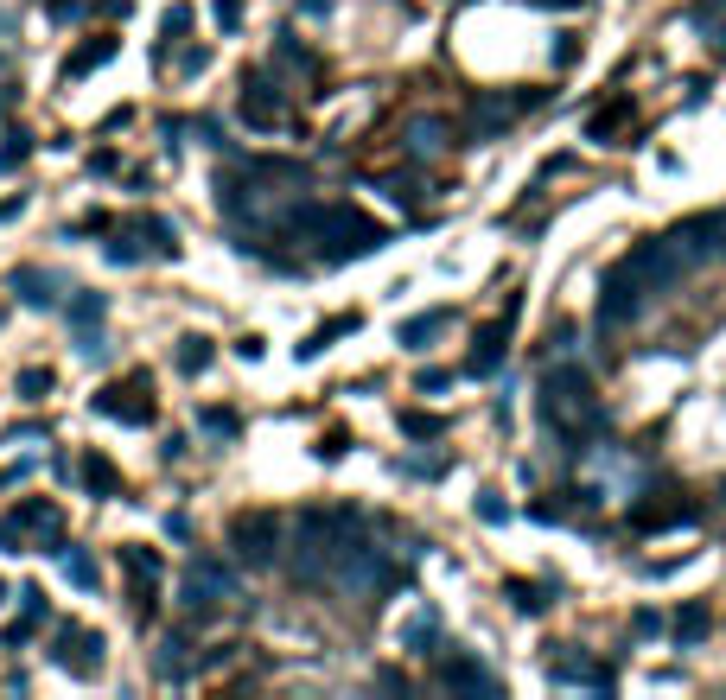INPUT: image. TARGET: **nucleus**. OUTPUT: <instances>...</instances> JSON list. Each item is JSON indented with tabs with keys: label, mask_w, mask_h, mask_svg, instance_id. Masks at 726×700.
Segmentation results:
<instances>
[{
	"label": "nucleus",
	"mask_w": 726,
	"mask_h": 700,
	"mask_svg": "<svg viewBox=\"0 0 726 700\" xmlns=\"http://www.w3.org/2000/svg\"><path fill=\"white\" fill-rule=\"evenodd\" d=\"M402 650H408V656H434V650H440V611H434V605H427L421 618H408Z\"/></svg>",
	"instance_id": "obj_13"
},
{
	"label": "nucleus",
	"mask_w": 726,
	"mask_h": 700,
	"mask_svg": "<svg viewBox=\"0 0 726 700\" xmlns=\"http://www.w3.org/2000/svg\"><path fill=\"white\" fill-rule=\"evenodd\" d=\"M198 427L211 433V440H236L242 420H236V408H204V414H198Z\"/></svg>",
	"instance_id": "obj_26"
},
{
	"label": "nucleus",
	"mask_w": 726,
	"mask_h": 700,
	"mask_svg": "<svg viewBox=\"0 0 726 700\" xmlns=\"http://www.w3.org/2000/svg\"><path fill=\"white\" fill-rule=\"evenodd\" d=\"M281 242H306L325 261H351V255H376L389 242V230L376 217H363L351 204H293L281 223H274Z\"/></svg>",
	"instance_id": "obj_1"
},
{
	"label": "nucleus",
	"mask_w": 726,
	"mask_h": 700,
	"mask_svg": "<svg viewBox=\"0 0 726 700\" xmlns=\"http://www.w3.org/2000/svg\"><path fill=\"white\" fill-rule=\"evenodd\" d=\"M555 681H567V688H574V681H580V688H612L618 675H612V669H599V662H586V656H580V662H555Z\"/></svg>",
	"instance_id": "obj_18"
},
{
	"label": "nucleus",
	"mask_w": 726,
	"mask_h": 700,
	"mask_svg": "<svg viewBox=\"0 0 726 700\" xmlns=\"http://www.w3.org/2000/svg\"><path fill=\"white\" fill-rule=\"evenodd\" d=\"M701 516V503H682V497H669V503H637L631 510V529H676V522H695Z\"/></svg>",
	"instance_id": "obj_11"
},
{
	"label": "nucleus",
	"mask_w": 726,
	"mask_h": 700,
	"mask_svg": "<svg viewBox=\"0 0 726 700\" xmlns=\"http://www.w3.org/2000/svg\"><path fill=\"white\" fill-rule=\"evenodd\" d=\"M102 650H109V643H102L96 630H83V624H58V637H51V662H58L64 675H77V681H90L102 669Z\"/></svg>",
	"instance_id": "obj_4"
},
{
	"label": "nucleus",
	"mask_w": 726,
	"mask_h": 700,
	"mask_svg": "<svg viewBox=\"0 0 726 700\" xmlns=\"http://www.w3.org/2000/svg\"><path fill=\"white\" fill-rule=\"evenodd\" d=\"M102 306H109L102 293H77V300L64 306V312H71V325H102Z\"/></svg>",
	"instance_id": "obj_31"
},
{
	"label": "nucleus",
	"mask_w": 726,
	"mask_h": 700,
	"mask_svg": "<svg viewBox=\"0 0 726 700\" xmlns=\"http://www.w3.org/2000/svg\"><path fill=\"white\" fill-rule=\"evenodd\" d=\"M51 554H58V567H64V580H71V586H96V560L83 554V548H71V541H58Z\"/></svg>",
	"instance_id": "obj_19"
},
{
	"label": "nucleus",
	"mask_w": 726,
	"mask_h": 700,
	"mask_svg": "<svg viewBox=\"0 0 726 700\" xmlns=\"http://www.w3.org/2000/svg\"><path fill=\"white\" fill-rule=\"evenodd\" d=\"M32 624H39V618H20V624H7V650H26V637H32Z\"/></svg>",
	"instance_id": "obj_40"
},
{
	"label": "nucleus",
	"mask_w": 726,
	"mask_h": 700,
	"mask_svg": "<svg viewBox=\"0 0 726 700\" xmlns=\"http://www.w3.org/2000/svg\"><path fill=\"white\" fill-rule=\"evenodd\" d=\"M618 121H631V102L625 96H612L605 109L586 121V140H599V147H612V134H618Z\"/></svg>",
	"instance_id": "obj_17"
},
{
	"label": "nucleus",
	"mask_w": 726,
	"mask_h": 700,
	"mask_svg": "<svg viewBox=\"0 0 726 700\" xmlns=\"http://www.w3.org/2000/svg\"><path fill=\"white\" fill-rule=\"evenodd\" d=\"M13 522H20V529L39 541V548H45V541L58 548V535H64V510H58V503H20V510H13Z\"/></svg>",
	"instance_id": "obj_12"
},
{
	"label": "nucleus",
	"mask_w": 726,
	"mask_h": 700,
	"mask_svg": "<svg viewBox=\"0 0 726 700\" xmlns=\"http://www.w3.org/2000/svg\"><path fill=\"white\" fill-rule=\"evenodd\" d=\"M478 522H510V503L497 497V490H484V497H478Z\"/></svg>",
	"instance_id": "obj_34"
},
{
	"label": "nucleus",
	"mask_w": 726,
	"mask_h": 700,
	"mask_svg": "<svg viewBox=\"0 0 726 700\" xmlns=\"http://www.w3.org/2000/svg\"><path fill=\"white\" fill-rule=\"evenodd\" d=\"M192 134L204 140V147H230V140H223V128H217V121H192Z\"/></svg>",
	"instance_id": "obj_38"
},
{
	"label": "nucleus",
	"mask_w": 726,
	"mask_h": 700,
	"mask_svg": "<svg viewBox=\"0 0 726 700\" xmlns=\"http://www.w3.org/2000/svg\"><path fill=\"white\" fill-rule=\"evenodd\" d=\"M51 382H58V376L32 363V370H20V382H13V389H20V401H45V395H51Z\"/></svg>",
	"instance_id": "obj_30"
},
{
	"label": "nucleus",
	"mask_w": 726,
	"mask_h": 700,
	"mask_svg": "<svg viewBox=\"0 0 726 700\" xmlns=\"http://www.w3.org/2000/svg\"><path fill=\"white\" fill-rule=\"evenodd\" d=\"M395 465H402L408 478H440V471H446V452H414V459H395Z\"/></svg>",
	"instance_id": "obj_32"
},
{
	"label": "nucleus",
	"mask_w": 726,
	"mask_h": 700,
	"mask_svg": "<svg viewBox=\"0 0 726 700\" xmlns=\"http://www.w3.org/2000/svg\"><path fill=\"white\" fill-rule=\"evenodd\" d=\"M121 567H128L134 580H160V573H166V560L153 554V548H121Z\"/></svg>",
	"instance_id": "obj_23"
},
{
	"label": "nucleus",
	"mask_w": 726,
	"mask_h": 700,
	"mask_svg": "<svg viewBox=\"0 0 726 700\" xmlns=\"http://www.w3.org/2000/svg\"><path fill=\"white\" fill-rule=\"evenodd\" d=\"M32 160V134H7L0 140V172H20Z\"/></svg>",
	"instance_id": "obj_29"
},
{
	"label": "nucleus",
	"mask_w": 726,
	"mask_h": 700,
	"mask_svg": "<svg viewBox=\"0 0 726 700\" xmlns=\"http://www.w3.org/2000/svg\"><path fill=\"white\" fill-rule=\"evenodd\" d=\"M179 370H185V376L211 370V338H179Z\"/></svg>",
	"instance_id": "obj_28"
},
{
	"label": "nucleus",
	"mask_w": 726,
	"mask_h": 700,
	"mask_svg": "<svg viewBox=\"0 0 726 700\" xmlns=\"http://www.w3.org/2000/svg\"><path fill=\"white\" fill-rule=\"evenodd\" d=\"M707 624H714V611H707V605H688L682 618H676V643H701Z\"/></svg>",
	"instance_id": "obj_27"
},
{
	"label": "nucleus",
	"mask_w": 726,
	"mask_h": 700,
	"mask_svg": "<svg viewBox=\"0 0 726 700\" xmlns=\"http://www.w3.org/2000/svg\"><path fill=\"white\" fill-rule=\"evenodd\" d=\"M185 26H192V7H185V0H179V7H166V20H160V32H166L160 45H172V39H179Z\"/></svg>",
	"instance_id": "obj_33"
},
{
	"label": "nucleus",
	"mask_w": 726,
	"mask_h": 700,
	"mask_svg": "<svg viewBox=\"0 0 726 700\" xmlns=\"http://www.w3.org/2000/svg\"><path fill=\"white\" fill-rule=\"evenodd\" d=\"M20 605H26V618H45V592L39 586H20Z\"/></svg>",
	"instance_id": "obj_39"
},
{
	"label": "nucleus",
	"mask_w": 726,
	"mask_h": 700,
	"mask_svg": "<svg viewBox=\"0 0 726 700\" xmlns=\"http://www.w3.org/2000/svg\"><path fill=\"white\" fill-rule=\"evenodd\" d=\"M242 121H249V128H281L287 121V96H281V83H274L268 70H249V77H242Z\"/></svg>",
	"instance_id": "obj_6"
},
{
	"label": "nucleus",
	"mask_w": 726,
	"mask_h": 700,
	"mask_svg": "<svg viewBox=\"0 0 726 700\" xmlns=\"http://www.w3.org/2000/svg\"><path fill=\"white\" fill-rule=\"evenodd\" d=\"M446 382H453V376H446V370H421V395H434V389H446Z\"/></svg>",
	"instance_id": "obj_41"
},
{
	"label": "nucleus",
	"mask_w": 726,
	"mask_h": 700,
	"mask_svg": "<svg viewBox=\"0 0 726 700\" xmlns=\"http://www.w3.org/2000/svg\"><path fill=\"white\" fill-rule=\"evenodd\" d=\"M90 408L102 420H121V427H153V389H147V376H128V382H109V389H96L90 395Z\"/></svg>",
	"instance_id": "obj_2"
},
{
	"label": "nucleus",
	"mask_w": 726,
	"mask_h": 700,
	"mask_svg": "<svg viewBox=\"0 0 726 700\" xmlns=\"http://www.w3.org/2000/svg\"><path fill=\"white\" fill-rule=\"evenodd\" d=\"M236 567L217 554H198L192 560V580H185V611H217L223 599H236Z\"/></svg>",
	"instance_id": "obj_3"
},
{
	"label": "nucleus",
	"mask_w": 726,
	"mask_h": 700,
	"mask_svg": "<svg viewBox=\"0 0 726 700\" xmlns=\"http://www.w3.org/2000/svg\"><path fill=\"white\" fill-rule=\"evenodd\" d=\"M217 26H223V32L242 26V0H217Z\"/></svg>",
	"instance_id": "obj_35"
},
{
	"label": "nucleus",
	"mask_w": 726,
	"mask_h": 700,
	"mask_svg": "<svg viewBox=\"0 0 726 700\" xmlns=\"http://www.w3.org/2000/svg\"><path fill=\"white\" fill-rule=\"evenodd\" d=\"M446 325H453V312H421V319H408L402 331H395V344H408V350H427V344H434Z\"/></svg>",
	"instance_id": "obj_14"
},
{
	"label": "nucleus",
	"mask_w": 726,
	"mask_h": 700,
	"mask_svg": "<svg viewBox=\"0 0 726 700\" xmlns=\"http://www.w3.org/2000/svg\"><path fill=\"white\" fill-rule=\"evenodd\" d=\"M7 287L20 293V306H64V274H45V268H13Z\"/></svg>",
	"instance_id": "obj_8"
},
{
	"label": "nucleus",
	"mask_w": 726,
	"mask_h": 700,
	"mask_svg": "<svg viewBox=\"0 0 726 700\" xmlns=\"http://www.w3.org/2000/svg\"><path fill=\"white\" fill-rule=\"evenodd\" d=\"M7 599H13V586H7V580H0V605H7Z\"/></svg>",
	"instance_id": "obj_42"
},
{
	"label": "nucleus",
	"mask_w": 726,
	"mask_h": 700,
	"mask_svg": "<svg viewBox=\"0 0 726 700\" xmlns=\"http://www.w3.org/2000/svg\"><path fill=\"white\" fill-rule=\"evenodd\" d=\"M83 484L102 490V497H121V471L102 459V452H90V459H83Z\"/></svg>",
	"instance_id": "obj_21"
},
{
	"label": "nucleus",
	"mask_w": 726,
	"mask_h": 700,
	"mask_svg": "<svg viewBox=\"0 0 726 700\" xmlns=\"http://www.w3.org/2000/svg\"><path fill=\"white\" fill-rule=\"evenodd\" d=\"M402 433H408V440H440L446 420L440 414H421V408H402Z\"/></svg>",
	"instance_id": "obj_24"
},
{
	"label": "nucleus",
	"mask_w": 726,
	"mask_h": 700,
	"mask_svg": "<svg viewBox=\"0 0 726 700\" xmlns=\"http://www.w3.org/2000/svg\"><path fill=\"white\" fill-rule=\"evenodd\" d=\"M440 681H446V688H472V694H497V675L484 669L478 656H465V650H453L440 662Z\"/></svg>",
	"instance_id": "obj_9"
},
{
	"label": "nucleus",
	"mask_w": 726,
	"mask_h": 700,
	"mask_svg": "<svg viewBox=\"0 0 726 700\" xmlns=\"http://www.w3.org/2000/svg\"><path fill=\"white\" fill-rule=\"evenodd\" d=\"M344 446H351V433H325V440H319V459H344Z\"/></svg>",
	"instance_id": "obj_36"
},
{
	"label": "nucleus",
	"mask_w": 726,
	"mask_h": 700,
	"mask_svg": "<svg viewBox=\"0 0 726 700\" xmlns=\"http://www.w3.org/2000/svg\"><path fill=\"white\" fill-rule=\"evenodd\" d=\"M77 357H83V363H109V357H115L109 338H102V325H77Z\"/></svg>",
	"instance_id": "obj_25"
},
{
	"label": "nucleus",
	"mask_w": 726,
	"mask_h": 700,
	"mask_svg": "<svg viewBox=\"0 0 726 700\" xmlns=\"http://www.w3.org/2000/svg\"><path fill=\"white\" fill-rule=\"evenodd\" d=\"M134 236H147V249L160 261H179V230L166 217H134Z\"/></svg>",
	"instance_id": "obj_15"
},
{
	"label": "nucleus",
	"mask_w": 726,
	"mask_h": 700,
	"mask_svg": "<svg viewBox=\"0 0 726 700\" xmlns=\"http://www.w3.org/2000/svg\"><path fill=\"white\" fill-rule=\"evenodd\" d=\"M631 630H637V637H656V630H663V611H637Z\"/></svg>",
	"instance_id": "obj_37"
},
{
	"label": "nucleus",
	"mask_w": 726,
	"mask_h": 700,
	"mask_svg": "<svg viewBox=\"0 0 726 700\" xmlns=\"http://www.w3.org/2000/svg\"><path fill=\"white\" fill-rule=\"evenodd\" d=\"M363 325V312H332V319H325L319 331H306V338L300 344H293V357H300V363H313L319 357V350H332L338 338H351V331Z\"/></svg>",
	"instance_id": "obj_10"
},
{
	"label": "nucleus",
	"mask_w": 726,
	"mask_h": 700,
	"mask_svg": "<svg viewBox=\"0 0 726 700\" xmlns=\"http://www.w3.org/2000/svg\"><path fill=\"white\" fill-rule=\"evenodd\" d=\"M109 58H115V39H90V45H77V51H71L64 77H83V70H96V64H109Z\"/></svg>",
	"instance_id": "obj_22"
},
{
	"label": "nucleus",
	"mask_w": 726,
	"mask_h": 700,
	"mask_svg": "<svg viewBox=\"0 0 726 700\" xmlns=\"http://www.w3.org/2000/svg\"><path fill=\"white\" fill-rule=\"evenodd\" d=\"M440 147H446V121H434V115L408 121V153H414V160H434Z\"/></svg>",
	"instance_id": "obj_16"
},
{
	"label": "nucleus",
	"mask_w": 726,
	"mask_h": 700,
	"mask_svg": "<svg viewBox=\"0 0 726 700\" xmlns=\"http://www.w3.org/2000/svg\"><path fill=\"white\" fill-rule=\"evenodd\" d=\"M516 312H523V300H510V306H504V319L478 331L472 357H465V376H497V370H504V344H510V325H516Z\"/></svg>",
	"instance_id": "obj_7"
},
{
	"label": "nucleus",
	"mask_w": 726,
	"mask_h": 700,
	"mask_svg": "<svg viewBox=\"0 0 726 700\" xmlns=\"http://www.w3.org/2000/svg\"><path fill=\"white\" fill-rule=\"evenodd\" d=\"M230 554L249 560V567H268L274 554H281V516H236L230 522Z\"/></svg>",
	"instance_id": "obj_5"
},
{
	"label": "nucleus",
	"mask_w": 726,
	"mask_h": 700,
	"mask_svg": "<svg viewBox=\"0 0 726 700\" xmlns=\"http://www.w3.org/2000/svg\"><path fill=\"white\" fill-rule=\"evenodd\" d=\"M504 592H510L516 611H529V618H535V611H548V592H555V586H548V580H510Z\"/></svg>",
	"instance_id": "obj_20"
}]
</instances>
